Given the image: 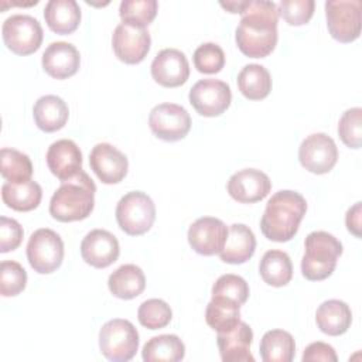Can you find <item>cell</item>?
Instances as JSON below:
<instances>
[{
  "mask_svg": "<svg viewBox=\"0 0 362 362\" xmlns=\"http://www.w3.org/2000/svg\"><path fill=\"white\" fill-rule=\"evenodd\" d=\"M205 320L216 332L229 331L240 321V304L219 296H212L205 310Z\"/></svg>",
  "mask_w": 362,
  "mask_h": 362,
  "instance_id": "32",
  "label": "cell"
},
{
  "mask_svg": "<svg viewBox=\"0 0 362 362\" xmlns=\"http://www.w3.org/2000/svg\"><path fill=\"white\" fill-rule=\"evenodd\" d=\"M192 107L205 117L222 115L230 105L232 92L226 82L219 79H201L191 89L188 95Z\"/></svg>",
  "mask_w": 362,
  "mask_h": 362,
  "instance_id": "11",
  "label": "cell"
},
{
  "mask_svg": "<svg viewBox=\"0 0 362 362\" xmlns=\"http://www.w3.org/2000/svg\"><path fill=\"white\" fill-rule=\"evenodd\" d=\"M229 228L218 218H198L188 229V243L199 255L212 256L219 253L228 238Z\"/></svg>",
  "mask_w": 362,
  "mask_h": 362,
  "instance_id": "14",
  "label": "cell"
},
{
  "mask_svg": "<svg viewBox=\"0 0 362 362\" xmlns=\"http://www.w3.org/2000/svg\"><path fill=\"white\" fill-rule=\"evenodd\" d=\"M23 226L13 218L0 216V252L7 253L20 246L23 240Z\"/></svg>",
  "mask_w": 362,
  "mask_h": 362,
  "instance_id": "41",
  "label": "cell"
},
{
  "mask_svg": "<svg viewBox=\"0 0 362 362\" xmlns=\"http://www.w3.org/2000/svg\"><path fill=\"white\" fill-rule=\"evenodd\" d=\"M89 164L103 184L120 182L126 177L129 168L127 157L109 143H98L92 148Z\"/></svg>",
  "mask_w": 362,
  "mask_h": 362,
  "instance_id": "17",
  "label": "cell"
},
{
  "mask_svg": "<svg viewBox=\"0 0 362 362\" xmlns=\"http://www.w3.org/2000/svg\"><path fill=\"white\" fill-rule=\"evenodd\" d=\"M315 322L321 332L338 337L348 331L352 322L349 305L341 300H327L320 304L315 311Z\"/></svg>",
  "mask_w": 362,
  "mask_h": 362,
  "instance_id": "24",
  "label": "cell"
},
{
  "mask_svg": "<svg viewBox=\"0 0 362 362\" xmlns=\"http://www.w3.org/2000/svg\"><path fill=\"white\" fill-rule=\"evenodd\" d=\"M296 355V342L284 329H270L260 339V356L263 362H290Z\"/></svg>",
  "mask_w": 362,
  "mask_h": 362,
  "instance_id": "31",
  "label": "cell"
},
{
  "mask_svg": "<svg viewBox=\"0 0 362 362\" xmlns=\"http://www.w3.org/2000/svg\"><path fill=\"white\" fill-rule=\"evenodd\" d=\"M235 31L238 48L250 58L267 57L277 44V4L269 0H249Z\"/></svg>",
  "mask_w": 362,
  "mask_h": 362,
  "instance_id": "1",
  "label": "cell"
},
{
  "mask_svg": "<svg viewBox=\"0 0 362 362\" xmlns=\"http://www.w3.org/2000/svg\"><path fill=\"white\" fill-rule=\"evenodd\" d=\"M307 211L305 198L296 191L281 189L272 195L260 219L262 233L273 242H287L298 230Z\"/></svg>",
  "mask_w": 362,
  "mask_h": 362,
  "instance_id": "2",
  "label": "cell"
},
{
  "mask_svg": "<svg viewBox=\"0 0 362 362\" xmlns=\"http://www.w3.org/2000/svg\"><path fill=\"white\" fill-rule=\"evenodd\" d=\"M153 79L165 88H177L187 82L189 64L185 54L175 48L161 49L151 62Z\"/></svg>",
  "mask_w": 362,
  "mask_h": 362,
  "instance_id": "15",
  "label": "cell"
},
{
  "mask_svg": "<svg viewBox=\"0 0 362 362\" xmlns=\"http://www.w3.org/2000/svg\"><path fill=\"white\" fill-rule=\"evenodd\" d=\"M30 266L40 274L55 272L64 260V242L61 236L48 228L37 229L27 243Z\"/></svg>",
  "mask_w": 362,
  "mask_h": 362,
  "instance_id": "7",
  "label": "cell"
},
{
  "mask_svg": "<svg viewBox=\"0 0 362 362\" xmlns=\"http://www.w3.org/2000/svg\"><path fill=\"white\" fill-rule=\"evenodd\" d=\"M151 45V37L146 28L120 23L112 34V47L116 57L124 64L141 62Z\"/></svg>",
  "mask_w": 362,
  "mask_h": 362,
  "instance_id": "13",
  "label": "cell"
},
{
  "mask_svg": "<svg viewBox=\"0 0 362 362\" xmlns=\"http://www.w3.org/2000/svg\"><path fill=\"white\" fill-rule=\"evenodd\" d=\"M148 126L158 139L164 141H178L188 134L191 117L181 105L160 103L150 110Z\"/></svg>",
  "mask_w": 362,
  "mask_h": 362,
  "instance_id": "10",
  "label": "cell"
},
{
  "mask_svg": "<svg viewBox=\"0 0 362 362\" xmlns=\"http://www.w3.org/2000/svg\"><path fill=\"white\" fill-rule=\"evenodd\" d=\"M314 0H281L277 6L279 14L290 25H303L314 14Z\"/></svg>",
  "mask_w": 362,
  "mask_h": 362,
  "instance_id": "40",
  "label": "cell"
},
{
  "mask_svg": "<svg viewBox=\"0 0 362 362\" xmlns=\"http://www.w3.org/2000/svg\"><path fill=\"white\" fill-rule=\"evenodd\" d=\"M27 284V272L14 260H3L0 263V293L3 297L20 294Z\"/></svg>",
  "mask_w": 362,
  "mask_h": 362,
  "instance_id": "36",
  "label": "cell"
},
{
  "mask_svg": "<svg viewBox=\"0 0 362 362\" xmlns=\"http://www.w3.org/2000/svg\"><path fill=\"white\" fill-rule=\"evenodd\" d=\"M229 195L242 204H253L267 197L272 189V181L257 168H243L230 175L228 181Z\"/></svg>",
  "mask_w": 362,
  "mask_h": 362,
  "instance_id": "16",
  "label": "cell"
},
{
  "mask_svg": "<svg viewBox=\"0 0 362 362\" xmlns=\"http://www.w3.org/2000/svg\"><path fill=\"white\" fill-rule=\"evenodd\" d=\"M6 47L17 55L35 52L42 42V27L40 21L28 14H13L7 17L1 27Z\"/></svg>",
  "mask_w": 362,
  "mask_h": 362,
  "instance_id": "8",
  "label": "cell"
},
{
  "mask_svg": "<svg viewBox=\"0 0 362 362\" xmlns=\"http://www.w3.org/2000/svg\"><path fill=\"white\" fill-rule=\"evenodd\" d=\"M107 287L115 297L132 300L144 291L146 276L139 266L123 264L109 276Z\"/></svg>",
  "mask_w": 362,
  "mask_h": 362,
  "instance_id": "26",
  "label": "cell"
},
{
  "mask_svg": "<svg viewBox=\"0 0 362 362\" xmlns=\"http://www.w3.org/2000/svg\"><path fill=\"white\" fill-rule=\"evenodd\" d=\"M137 318L143 327L148 329H160L170 324L173 318V311L164 300L150 298L140 304Z\"/></svg>",
  "mask_w": 362,
  "mask_h": 362,
  "instance_id": "35",
  "label": "cell"
},
{
  "mask_svg": "<svg viewBox=\"0 0 362 362\" xmlns=\"http://www.w3.org/2000/svg\"><path fill=\"white\" fill-rule=\"evenodd\" d=\"M158 3L156 0H123L119 16L124 24L146 28L156 17Z\"/></svg>",
  "mask_w": 362,
  "mask_h": 362,
  "instance_id": "34",
  "label": "cell"
},
{
  "mask_svg": "<svg viewBox=\"0 0 362 362\" xmlns=\"http://www.w3.org/2000/svg\"><path fill=\"white\" fill-rule=\"evenodd\" d=\"M49 171L62 182L75 177L82 170V153L75 141L61 139L54 141L47 151Z\"/></svg>",
  "mask_w": 362,
  "mask_h": 362,
  "instance_id": "19",
  "label": "cell"
},
{
  "mask_svg": "<svg viewBox=\"0 0 362 362\" xmlns=\"http://www.w3.org/2000/svg\"><path fill=\"white\" fill-rule=\"evenodd\" d=\"M361 0L325 1L327 27L331 37L339 42H352L361 34Z\"/></svg>",
  "mask_w": 362,
  "mask_h": 362,
  "instance_id": "9",
  "label": "cell"
},
{
  "mask_svg": "<svg viewBox=\"0 0 362 362\" xmlns=\"http://www.w3.org/2000/svg\"><path fill=\"white\" fill-rule=\"evenodd\" d=\"M338 134L349 148H359L362 143V109L351 107L338 122Z\"/></svg>",
  "mask_w": 362,
  "mask_h": 362,
  "instance_id": "37",
  "label": "cell"
},
{
  "mask_svg": "<svg viewBox=\"0 0 362 362\" xmlns=\"http://www.w3.org/2000/svg\"><path fill=\"white\" fill-rule=\"evenodd\" d=\"M236 82L240 93L250 100L264 99L272 90L270 72L259 64L245 65L238 74Z\"/></svg>",
  "mask_w": 362,
  "mask_h": 362,
  "instance_id": "28",
  "label": "cell"
},
{
  "mask_svg": "<svg viewBox=\"0 0 362 362\" xmlns=\"http://www.w3.org/2000/svg\"><path fill=\"white\" fill-rule=\"evenodd\" d=\"M256 249V238L252 229L243 223H233L229 228L226 243L219 252L222 262L242 264L247 262Z\"/></svg>",
  "mask_w": 362,
  "mask_h": 362,
  "instance_id": "22",
  "label": "cell"
},
{
  "mask_svg": "<svg viewBox=\"0 0 362 362\" xmlns=\"http://www.w3.org/2000/svg\"><path fill=\"white\" fill-rule=\"evenodd\" d=\"M141 356L146 362H178L185 356V345L174 334L157 335L144 344Z\"/></svg>",
  "mask_w": 362,
  "mask_h": 362,
  "instance_id": "29",
  "label": "cell"
},
{
  "mask_svg": "<svg viewBox=\"0 0 362 362\" xmlns=\"http://www.w3.org/2000/svg\"><path fill=\"white\" fill-rule=\"evenodd\" d=\"M41 64L49 76L55 79H66L78 72L81 55L75 45L65 41H57L45 48Z\"/></svg>",
  "mask_w": 362,
  "mask_h": 362,
  "instance_id": "21",
  "label": "cell"
},
{
  "mask_svg": "<svg viewBox=\"0 0 362 362\" xmlns=\"http://www.w3.org/2000/svg\"><path fill=\"white\" fill-rule=\"evenodd\" d=\"M119 253L120 247L116 236L106 229H93L81 242L82 259L96 269L110 266L117 260Z\"/></svg>",
  "mask_w": 362,
  "mask_h": 362,
  "instance_id": "18",
  "label": "cell"
},
{
  "mask_svg": "<svg viewBox=\"0 0 362 362\" xmlns=\"http://www.w3.org/2000/svg\"><path fill=\"white\" fill-rule=\"evenodd\" d=\"M194 65L201 74H218L225 65V52L215 42H204L194 52Z\"/></svg>",
  "mask_w": 362,
  "mask_h": 362,
  "instance_id": "39",
  "label": "cell"
},
{
  "mask_svg": "<svg viewBox=\"0 0 362 362\" xmlns=\"http://www.w3.org/2000/svg\"><path fill=\"white\" fill-rule=\"evenodd\" d=\"M298 160L307 171L313 174H327L337 164V144L325 133H313L301 141Z\"/></svg>",
  "mask_w": 362,
  "mask_h": 362,
  "instance_id": "12",
  "label": "cell"
},
{
  "mask_svg": "<svg viewBox=\"0 0 362 362\" xmlns=\"http://www.w3.org/2000/svg\"><path fill=\"white\" fill-rule=\"evenodd\" d=\"M49 30L57 34H71L81 23V8L75 0H49L44 8Z\"/></svg>",
  "mask_w": 362,
  "mask_h": 362,
  "instance_id": "25",
  "label": "cell"
},
{
  "mask_svg": "<svg viewBox=\"0 0 362 362\" xmlns=\"http://www.w3.org/2000/svg\"><path fill=\"white\" fill-rule=\"evenodd\" d=\"M0 173L7 182H24L31 180L33 164L27 154L16 148L3 147L0 151Z\"/></svg>",
  "mask_w": 362,
  "mask_h": 362,
  "instance_id": "33",
  "label": "cell"
},
{
  "mask_svg": "<svg viewBox=\"0 0 362 362\" xmlns=\"http://www.w3.org/2000/svg\"><path fill=\"white\" fill-rule=\"evenodd\" d=\"M361 202H356L354 206H351L346 211V216H345V223L348 230L355 235L356 238H361Z\"/></svg>",
  "mask_w": 362,
  "mask_h": 362,
  "instance_id": "43",
  "label": "cell"
},
{
  "mask_svg": "<svg viewBox=\"0 0 362 362\" xmlns=\"http://www.w3.org/2000/svg\"><path fill=\"white\" fill-rule=\"evenodd\" d=\"M42 198V189L38 182L28 180L24 182L13 184L4 182L1 185L3 202L18 212H28L35 209Z\"/></svg>",
  "mask_w": 362,
  "mask_h": 362,
  "instance_id": "27",
  "label": "cell"
},
{
  "mask_svg": "<svg viewBox=\"0 0 362 362\" xmlns=\"http://www.w3.org/2000/svg\"><path fill=\"white\" fill-rule=\"evenodd\" d=\"M212 296H219L242 305L249 297V286L246 280L238 274H222L212 286Z\"/></svg>",
  "mask_w": 362,
  "mask_h": 362,
  "instance_id": "38",
  "label": "cell"
},
{
  "mask_svg": "<svg viewBox=\"0 0 362 362\" xmlns=\"http://www.w3.org/2000/svg\"><path fill=\"white\" fill-rule=\"evenodd\" d=\"M156 219L153 199L141 191H132L123 195L116 205V221L119 228L132 236L150 230Z\"/></svg>",
  "mask_w": 362,
  "mask_h": 362,
  "instance_id": "6",
  "label": "cell"
},
{
  "mask_svg": "<svg viewBox=\"0 0 362 362\" xmlns=\"http://www.w3.org/2000/svg\"><path fill=\"white\" fill-rule=\"evenodd\" d=\"M253 341V331L245 322L239 321L232 329L218 332V348L223 362H253L255 358L250 352Z\"/></svg>",
  "mask_w": 362,
  "mask_h": 362,
  "instance_id": "20",
  "label": "cell"
},
{
  "mask_svg": "<svg viewBox=\"0 0 362 362\" xmlns=\"http://www.w3.org/2000/svg\"><path fill=\"white\" fill-rule=\"evenodd\" d=\"M249 0H235V1H221V6L223 8H226L229 13H238V14H242V11L246 8Z\"/></svg>",
  "mask_w": 362,
  "mask_h": 362,
  "instance_id": "44",
  "label": "cell"
},
{
  "mask_svg": "<svg viewBox=\"0 0 362 362\" xmlns=\"http://www.w3.org/2000/svg\"><path fill=\"white\" fill-rule=\"evenodd\" d=\"M315 361H324V362H337L338 356L335 354V349L321 341L310 344L303 354V362H315Z\"/></svg>",
  "mask_w": 362,
  "mask_h": 362,
  "instance_id": "42",
  "label": "cell"
},
{
  "mask_svg": "<svg viewBox=\"0 0 362 362\" xmlns=\"http://www.w3.org/2000/svg\"><path fill=\"white\" fill-rule=\"evenodd\" d=\"M259 273L263 281L269 286H286L293 277V264L290 256L283 250H267L260 260Z\"/></svg>",
  "mask_w": 362,
  "mask_h": 362,
  "instance_id": "30",
  "label": "cell"
},
{
  "mask_svg": "<svg viewBox=\"0 0 362 362\" xmlns=\"http://www.w3.org/2000/svg\"><path fill=\"white\" fill-rule=\"evenodd\" d=\"M99 348L109 361H130L139 349V332L129 320H109L99 331Z\"/></svg>",
  "mask_w": 362,
  "mask_h": 362,
  "instance_id": "5",
  "label": "cell"
},
{
  "mask_svg": "<svg viewBox=\"0 0 362 362\" xmlns=\"http://www.w3.org/2000/svg\"><path fill=\"white\" fill-rule=\"evenodd\" d=\"M33 116L38 129L45 133H52L66 124L69 109L64 99L59 96L44 95L34 103Z\"/></svg>",
  "mask_w": 362,
  "mask_h": 362,
  "instance_id": "23",
  "label": "cell"
},
{
  "mask_svg": "<svg viewBox=\"0 0 362 362\" xmlns=\"http://www.w3.org/2000/svg\"><path fill=\"white\" fill-rule=\"evenodd\" d=\"M304 247L303 276L311 281L329 277L337 267L338 257L342 255V243L328 232L314 230L305 238Z\"/></svg>",
  "mask_w": 362,
  "mask_h": 362,
  "instance_id": "4",
  "label": "cell"
},
{
  "mask_svg": "<svg viewBox=\"0 0 362 362\" xmlns=\"http://www.w3.org/2000/svg\"><path fill=\"white\" fill-rule=\"evenodd\" d=\"M96 185L81 170L75 177L62 181L49 201V214L59 222L82 221L90 215L95 206Z\"/></svg>",
  "mask_w": 362,
  "mask_h": 362,
  "instance_id": "3",
  "label": "cell"
}]
</instances>
